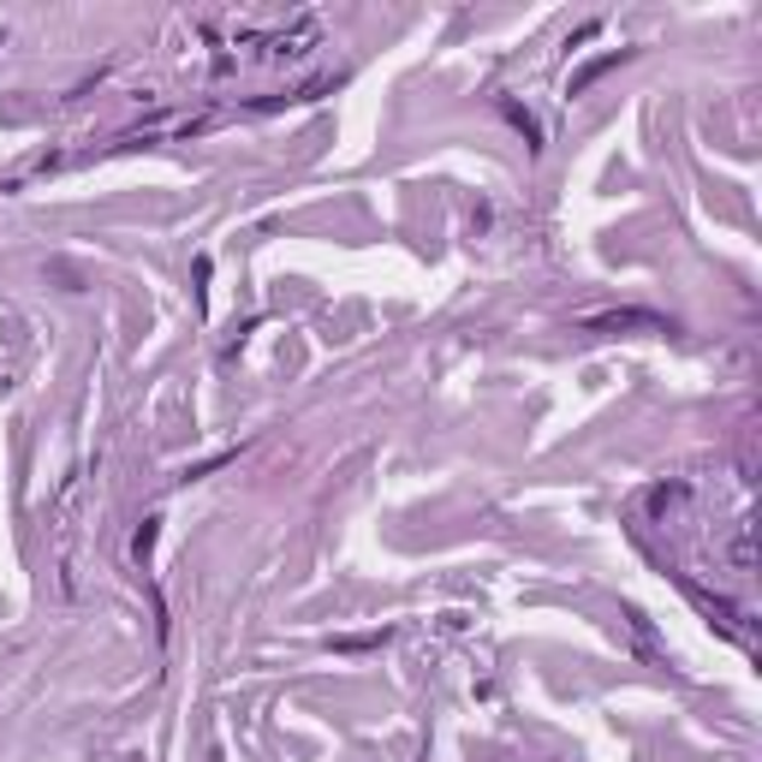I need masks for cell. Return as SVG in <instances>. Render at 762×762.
<instances>
[{
  "mask_svg": "<svg viewBox=\"0 0 762 762\" xmlns=\"http://www.w3.org/2000/svg\"><path fill=\"white\" fill-rule=\"evenodd\" d=\"M506 120H513V125H518V132H524V137H531V143H536V137H543V132H536V120H531V114H524V107H513V102H506Z\"/></svg>",
  "mask_w": 762,
  "mask_h": 762,
  "instance_id": "6da1fadb",
  "label": "cell"
}]
</instances>
